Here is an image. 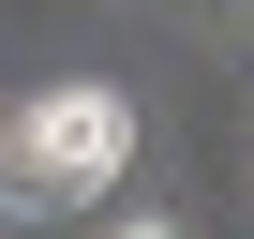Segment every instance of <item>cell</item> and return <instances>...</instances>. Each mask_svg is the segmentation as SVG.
<instances>
[{
  "mask_svg": "<svg viewBox=\"0 0 254 239\" xmlns=\"http://www.w3.org/2000/svg\"><path fill=\"white\" fill-rule=\"evenodd\" d=\"M120 239H180V224H120Z\"/></svg>",
  "mask_w": 254,
  "mask_h": 239,
  "instance_id": "cell-3",
  "label": "cell"
},
{
  "mask_svg": "<svg viewBox=\"0 0 254 239\" xmlns=\"http://www.w3.org/2000/svg\"><path fill=\"white\" fill-rule=\"evenodd\" d=\"M0 209H30V105L0 90Z\"/></svg>",
  "mask_w": 254,
  "mask_h": 239,
  "instance_id": "cell-2",
  "label": "cell"
},
{
  "mask_svg": "<svg viewBox=\"0 0 254 239\" xmlns=\"http://www.w3.org/2000/svg\"><path fill=\"white\" fill-rule=\"evenodd\" d=\"M120 165H135V90H45L30 105V209H75V194H105Z\"/></svg>",
  "mask_w": 254,
  "mask_h": 239,
  "instance_id": "cell-1",
  "label": "cell"
}]
</instances>
